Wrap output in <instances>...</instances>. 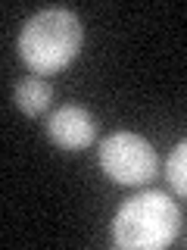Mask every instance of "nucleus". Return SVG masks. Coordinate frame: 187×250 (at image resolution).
<instances>
[{
  "label": "nucleus",
  "instance_id": "obj_4",
  "mask_svg": "<svg viewBox=\"0 0 187 250\" xmlns=\"http://www.w3.org/2000/svg\"><path fill=\"white\" fill-rule=\"evenodd\" d=\"M47 135L56 147L62 150H84V147L94 144V138H97V119L88 113L84 106H59L50 113V119H47Z\"/></svg>",
  "mask_w": 187,
  "mask_h": 250
},
{
  "label": "nucleus",
  "instance_id": "obj_6",
  "mask_svg": "<svg viewBox=\"0 0 187 250\" xmlns=\"http://www.w3.org/2000/svg\"><path fill=\"white\" fill-rule=\"evenodd\" d=\"M166 182H168V188L175 194L187 197V141H181V144L168 153V160H166Z\"/></svg>",
  "mask_w": 187,
  "mask_h": 250
},
{
  "label": "nucleus",
  "instance_id": "obj_1",
  "mask_svg": "<svg viewBox=\"0 0 187 250\" xmlns=\"http://www.w3.org/2000/svg\"><path fill=\"white\" fill-rule=\"evenodd\" d=\"M84 44L81 19L66 6L35 13L19 31V57L35 75H53L78 57Z\"/></svg>",
  "mask_w": 187,
  "mask_h": 250
},
{
  "label": "nucleus",
  "instance_id": "obj_3",
  "mask_svg": "<svg viewBox=\"0 0 187 250\" xmlns=\"http://www.w3.org/2000/svg\"><path fill=\"white\" fill-rule=\"evenodd\" d=\"M100 169L115 185H147L159 172V156L150 141L134 131H112L100 144Z\"/></svg>",
  "mask_w": 187,
  "mask_h": 250
},
{
  "label": "nucleus",
  "instance_id": "obj_5",
  "mask_svg": "<svg viewBox=\"0 0 187 250\" xmlns=\"http://www.w3.org/2000/svg\"><path fill=\"white\" fill-rule=\"evenodd\" d=\"M13 100H16V106H19L25 116H41L44 109L50 106V100H53V88H50V82H44L41 75H31V78H22V82L16 84Z\"/></svg>",
  "mask_w": 187,
  "mask_h": 250
},
{
  "label": "nucleus",
  "instance_id": "obj_2",
  "mask_svg": "<svg viewBox=\"0 0 187 250\" xmlns=\"http://www.w3.org/2000/svg\"><path fill=\"white\" fill-rule=\"evenodd\" d=\"M181 231V209L162 191L125 200L112 219V244L122 250H162Z\"/></svg>",
  "mask_w": 187,
  "mask_h": 250
}]
</instances>
